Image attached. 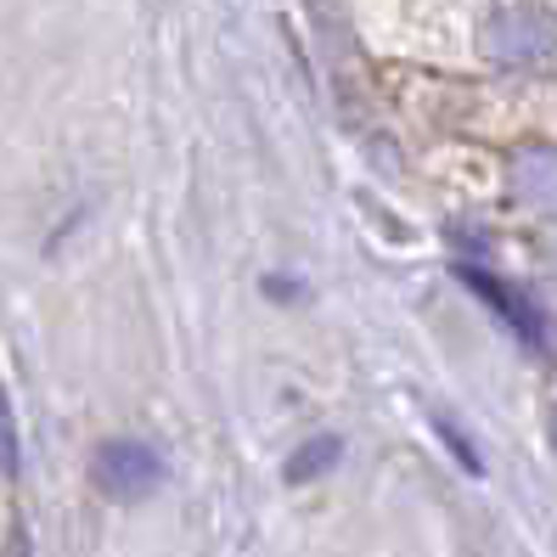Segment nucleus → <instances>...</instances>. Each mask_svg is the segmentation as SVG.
I'll return each mask as SVG.
<instances>
[{
    "label": "nucleus",
    "mask_w": 557,
    "mask_h": 557,
    "mask_svg": "<svg viewBox=\"0 0 557 557\" xmlns=\"http://www.w3.org/2000/svg\"><path fill=\"white\" fill-rule=\"evenodd\" d=\"M7 557H35V552H28V535H23V530L12 535V546H7Z\"/></svg>",
    "instance_id": "obj_4"
},
{
    "label": "nucleus",
    "mask_w": 557,
    "mask_h": 557,
    "mask_svg": "<svg viewBox=\"0 0 557 557\" xmlns=\"http://www.w3.org/2000/svg\"><path fill=\"white\" fill-rule=\"evenodd\" d=\"M338 450H344V445H338V440H326V434H321V440H310L299 456H287V468H282V473H287V484H310L315 473H326V468L338 462Z\"/></svg>",
    "instance_id": "obj_2"
},
{
    "label": "nucleus",
    "mask_w": 557,
    "mask_h": 557,
    "mask_svg": "<svg viewBox=\"0 0 557 557\" xmlns=\"http://www.w3.org/2000/svg\"><path fill=\"white\" fill-rule=\"evenodd\" d=\"M0 473H17V422H12L7 400H0Z\"/></svg>",
    "instance_id": "obj_3"
},
{
    "label": "nucleus",
    "mask_w": 557,
    "mask_h": 557,
    "mask_svg": "<svg viewBox=\"0 0 557 557\" xmlns=\"http://www.w3.org/2000/svg\"><path fill=\"white\" fill-rule=\"evenodd\" d=\"M90 473H96V490H102V496L141 502L147 490L163 484V456L152 445H141V440H108L102 450H96Z\"/></svg>",
    "instance_id": "obj_1"
}]
</instances>
